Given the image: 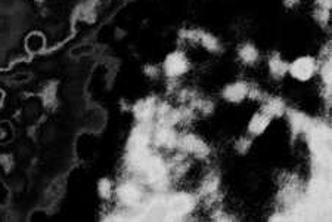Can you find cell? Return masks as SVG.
<instances>
[{
    "label": "cell",
    "instance_id": "obj_1",
    "mask_svg": "<svg viewBox=\"0 0 332 222\" xmlns=\"http://www.w3.org/2000/svg\"><path fill=\"white\" fill-rule=\"evenodd\" d=\"M316 59L313 56L303 55L295 58L291 64H288V73L298 82L310 80L316 73Z\"/></svg>",
    "mask_w": 332,
    "mask_h": 222
},
{
    "label": "cell",
    "instance_id": "obj_2",
    "mask_svg": "<svg viewBox=\"0 0 332 222\" xmlns=\"http://www.w3.org/2000/svg\"><path fill=\"white\" fill-rule=\"evenodd\" d=\"M188 68H189V61L182 52H173L165 58L164 71L170 77H179L188 71Z\"/></svg>",
    "mask_w": 332,
    "mask_h": 222
},
{
    "label": "cell",
    "instance_id": "obj_3",
    "mask_svg": "<svg viewBox=\"0 0 332 222\" xmlns=\"http://www.w3.org/2000/svg\"><path fill=\"white\" fill-rule=\"evenodd\" d=\"M248 95V86L244 82L229 83L223 89V98L229 102H241Z\"/></svg>",
    "mask_w": 332,
    "mask_h": 222
},
{
    "label": "cell",
    "instance_id": "obj_4",
    "mask_svg": "<svg viewBox=\"0 0 332 222\" xmlns=\"http://www.w3.org/2000/svg\"><path fill=\"white\" fill-rule=\"evenodd\" d=\"M270 120H272V117L269 114H266L264 111L263 113H256L251 117L250 123H248V132L251 135H256V137L257 135H261L269 128Z\"/></svg>",
    "mask_w": 332,
    "mask_h": 222
},
{
    "label": "cell",
    "instance_id": "obj_5",
    "mask_svg": "<svg viewBox=\"0 0 332 222\" xmlns=\"http://www.w3.org/2000/svg\"><path fill=\"white\" fill-rule=\"evenodd\" d=\"M183 144H185L186 150L189 153H194V154H205L208 151V147L197 137H188L183 141Z\"/></svg>",
    "mask_w": 332,
    "mask_h": 222
},
{
    "label": "cell",
    "instance_id": "obj_6",
    "mask_svg": "<svg viewBox=\"0 0 332 222\" xmlns=\"http://www.w3.org/2000/svg\"><path fill=\"white\" fill-rule=\"evenodd\" d=\"M269 67H270V73H272L275 77H282L285 73H288V64H285L283 59H281L278 55L270 58Z\"/></svg>",
    "mask_w": 332,
    "mask_h": 222
},
{
    "label": "cell",
    "instance_id": "obj_7",
    "mask_svg": "<svg viewBox=\"0 0 332 222\" xmlns=\"http://www.w3.org/2000/svg\"><path fill=\"white\" fill-rule=\"evenodd\" d=\"M239 58H241L244 62H247V64H253V62H256L257 58H258V51H257V48L254 45L247 43V45L241 46V49H239Z\"/></svg>",
    "mask_w": 332,
    "mask_h": 222
},
{
    "label": "cell",
    "instance_id": "obj_8",
    "mask_svg": "<svg viewBox=\"0 0 332 222\" xmlns=\"http://www.w3.org/2000/svg\"><path fill=\"white\" fill-rule=\"evenodd\" d=\"M282 110H283V104L281 102V99H270L269 104L264 108V113L269 114L270 117H273V116L281 114Z\"/></svg>",
    "mask_w": 332,
    "mask_h": 222
},
{
    "label": "cell",
    "instance_id": "obj_9",
    "mask_svg": "<svg viewBox=\"0 0 332 222\" xmlns=\"http://www.w3.org/2000/svg\"><path fill=\"white\" fill-rule=\"evenodd\" d=\"M121 197H123L126 201H134V200L139 197V191H137L134 187L127 185V187H124V188L121 190Z\"/></svg>",
    "mask_w": 332,
    "mask_h": 222
},
{
    "label": "cell",
    "instance_id": "obj_10",
    "mask_svg": "<svg viewBox=\"0 0 332 222\" xmlns=\"http://www.w3.org/2000/svg\"><path fill=\"white\" fill-rule=\"evenodd\" d=\"M203 45H204L207 49H216V48H217V40H216L213 36L207 34V36L203 37Z\"/></svg>",
    "mask_w": 332,
    "mask_h": 222
}]
</instances>
